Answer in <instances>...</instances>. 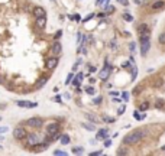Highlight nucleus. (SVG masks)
<instances>
[{
    "label": "nucleus",
    "mask_w": 165,
    "mask_h": 156,
    "mask_svg": "<svg viewBox=\"0 0 165 156\" xmlns=\"http://www.w3.org/2000/svg\"><path fill=\"white\" fill-rule=\"evenodd\" d=\"M106 10H107V12H113L114 7H113V6H106Z\"/></svg>",
    "instance_id": "obj_45"
},
{
    "label": "nucleus",
    "mask_w": 165,
    "mask_h": 156,
    "mask_svg": "<svg viewBox=\"0 0 165 156\" xmlns=\"http://www.w3.org/2000/svg\"><path fill=\"white\" fill-rule=\"evenodd\" d=\"M0 149H2V145H0Z\"/></svg>",
    "instance_id": "obj_52"
},
{
    "label": "nucleus",
    "mask_w": 165,
    "mask_h": 156,
    "mask_svg": "<svg viewBox=\"0 0 165 156\" xmlns=\"http://www.w3.org/2000/svg\"><path fill=\"white\" fill-rule=\"evenodd\" d=\"M110 74H112V67H109V64L106 62L104 68H103L101 71L99 72V78H100V80H103V81H106L107 78L110 77Z\"/></svg>",
    "instance_id": "obj_3"
},
{
    "label": "nucleus",
    "mask_w": 165,
    "mask_h": 156,
    "mask_svg": "<svg viewBox=\"0 0 165 156\" xmlns=\"http://www.w3.org/2000/svg\"><path fill=\"white\" fill-rule=\"evenodd\" d=\"M109 2H110V0H101V3H104V4H107ZM101 3H100V4H101Z\"/></svg>",
    "instance_id": "obj_48"
},
{
    "label": "nucleus",
    "mask_w": 165,
    "mask_h": 156,
    "mask_svg": "<svg viewBox=\"0 0 165 156\" xmlns=\"http://www.w3.org/2000/svg\"><path fill=\"white\" fill-rule=\"evenodd\" d=\"M85 91H87V94H91V95L96 93V90L93 87H87V90H85Z\"/></svg>",
    "instance_id": "obj_33"
},
{
    "label": "nucleus",
    "mask_w": 165,
    "mask_h": 156,
    "mask_svg": "<svg viewBox=\"0 0 165 156\" xmlns=\"http://www.w3.org/2000/svg\"><path fill=\"white\" fill-rule=\"evenodd\" d=\"M133 117H135L136 120H143L146 117V114H145V113H143V114H139V111H133Z\"/></svg>",
    "instance_id": "obj_19"
},
{
    "label": "nucleus",
    "mask_w": 165,
    "mask_h": 156,
    "mask_svg": "<svg viewBox=\"0 0 165 156\" xmlns=\"http://www.w3.org/2000/svg\"><path fill=\"white\" fill-rule=\"evenodd\" d=\"M57 65H58V58H57V56H51V58L46 59V68L54 69Z\"/></svg>",
    "instance_id": "obj_9"
},
{
    "label": "nucleus",
    "mask_w": 165,
    "mask_h": 156,
    "mask_svg": "<svg viewBox=\"0 0 165 156\" xmlns=\"http://www.w3.org/2000/svg\"><path fill=\"white\" fill-rule=\"evenodd\" d=\"M129 49H130V52H135V49H136V44H135V42H132V44L129 45Z\"/></svg>",
    "instance_id": "obj_36"
},
{
    "label": "nucleus",
    "mask_w": 165,
    "mask_h": 156,
    "mask_svg": "<svg viewBox=\"0 0 165 156\" xmlns=\"http://www.w3.org/2000/svg\"><path fill=\"white\" fill-rule=\"evenodd\" d=\"M143 136H145V132L140 130V129H136V130L132 132V133H129L128 136H125L123 143H125V145H135V143H138Z\"/></svg>",
    "instance_id": "obj_1"
},
{
    "label": "nucleus",
    "mask_w": 165,
    "mask_h": 156,
    "mask_svg": "<svg viewBox=\"0 0 165 156\" xmlns=\"http://www.w3.org/2000/svg\"><path fill=\"white\" fill-rule=\"evenodd\" d=\"M35 147H36V149H35V152H39V150L42 152V150H45L46 145H38V143H36V145H35Z\"/></svg>",
    "instance_id": "obj_23"
},
{
    "label": "nucleus",
    "mask_w": 165,
    "mask_h": 156,
    "mask_svg": "<svg viewBox=\"0 0 165 156\" xmlns=\"http://www.w3.org/2000/svg\"><path fill=\"white\" fill-rule=\"evenodd\" d=\"M16 104L19 107H23V109H35L36 107V103H32V101H26V100H20V101H16Z\"/></svg>",
    "instance_id": "obj_6"
},
{
    "label": "nucleus",
    "mask_w": 165,
    "mask_h": 156,
    "mask_svg": "<svg viewBox=\"0 0 165 156\" xmlns=\"http://www.w3.org/2000/svg\"><path fill=\"white\" fill-rule=\"evenodd\" d=\"M87 119H88V120H91L93 123H97V121H99V119H97V117H94L93 114H87Z\"/></svg>",
    "instance_id": "obj_28"
},
{
    "label": "nucleus",
    "mask_w": 165,
    "mask_h": 156,
    "mask_svg": "<svg viewBox=\"0 0 165 156\" xmlns=\"http://www.w3.org/2000/svg\"><path fill=\"white\" fill-rule=\"evenodd\" d=\"M112 146V140L110 139H104V147H110Z\"/></svg>",
    "instance_id": "obj_32"
},
{
    "label": "nucleus",
    "mask_w": 165,
    "mask_h": 156,
    "mask_svg": "<svg viewBox=\"0 0 165 156\" xmlns=\"http://www.w3.org/2000/svg\"><path fill=\"white\" fill-rule=\"evenodd\" d=\"M122 18L125 19L126 22H133V16L129 15V13H123V16H122Z\"/></svg>",
    "instance_id": "obj_21"
},
{
    "label": "nucleus",
    "mask_w": 165,
    "mask_h": 156,
    "mask_svg": "<svg viewBox=\"0 0 165 156\" xmlns=\"http://www.w3.org/2000/svg\"><path fill=\"white\" fill-rule=\"evenodd\" d=\"M125 111H126V105L123 104L122 107H119V110H117V114H119V116H122V114H123Z\"/></svg>",
    "instance_id": "obj_27"
},
{
    "label": "nucleus",
    "mask_w": 165,
    "mask_h": 156,
    "mask_svg": "<svg viewBox=\"0 0 165 156\" xmlns=\"http://www.w3.org/2000/svg\"><path fill=\"white\" fill-rule=\"evenodd\" d=\"M149 48H151V44H149V40H145V42H140V55H145L148 54V51H149Z\"/></svg>",
    "instance_id": "obj_10"
},
{
    "label": "nucleus",
    "mask_w": 165,
    "mask_h": 156,
    "mask_svg": "<svg viewBox=\"0 0 165 156\" xmlns=\"http://www.w3.org/2000/svg\"><path fill=\"white\" fill-rule=\"evenodd\" d=\"M100 3H101V0H96V4H97V6H99Z\"/></svg>",
    "instance_id": "obj_49"
},
{
    "label": "nucleus",
    "mask_w": 165,
    "mask_h": 156,
    "mask_svg": "<svg viewBox=\"0 0 165 156\" xmlns=\"http://www.w3.org/2000/svg\"><path fill=\"white\" fill-rule=\"evenodd\" d=\"M107 133H109L107 129H100V130L97 132V136H96V137H97V140H104V139H107Z\"/></svg>",
    "instance_id": "obj_11"
},
{
    "label": "nucleus",
    "mask_w": 165,
    "mask_h": 156,
    "mask_svg": "<svg viewBox=\"0 0 165 156\" xmlns=\"http://www.w3.org/2000/svg\"><path fill=\"white\" fill-rule=\"evenodd\" d=\"M94 16H96V15H94V13H90V15H88V16H87V18H85V19H84V22H87V20H90V19H93V18H94Z\"/></svg>",
    "instance_id": "obj_39"
},
{
    "label": "nucleus",
    "mask_w": 165,
    "mask_h": 156,
    "mask_svg": "<svg viewBox=\"0 0 165 156\" xmlns=\"http://www.w3.org/2000/svg\"><path fill=\"white\" fill-rule=\"evenodd\" d=\"M155 107H156V109H164V107H165V101L162 100V98H158L156 101H155Z\"/></svg>",
    "instance_id": "obj_17"
},
{
    "label": "nucleus",
    "mask_w": 165,
    "mask_h": 156,
    "mask_svg": "<svg viewBox=\"0 0 165 156\" xmlns=\"http://www.w3.org/2000/svg\"><path fill=\"white\" fill-rule=\"evenodd\" d=\"M3 139H4V137H3V136H0V142H2V140H3Z\"/></svg>",
    "instance_id": "obj_50"
},
{
    "label": "nucleus",
    "mask_w": 165,
    "mask_h": 156,
    "mask_svg": "<svg viewBox=\"0 0 165 156\" xmlns=\"http://www.w3.org/2000/svg\"><path fill=\"white\" fill-rule=\"evenodd\" d=\"M145 30H148V25L146 23H142V25H139V28H138V32H145Z\"/></svg>",
    "instance_id": "obj_22"
},
{
    "label": "nucleus",
    "mask_w": 165,
    "mask_h": 156,
    "mask_svg": "<svg viewBox=\"0 0 165 156\" xmlns=\"http://www.w3.org/2000/svg\"><path fill=\"white\" fill-rule=\"evenodd\" d=\"M101 153H103V150H97V152H93L91 156H100Z\"/></svg>",
    "instance_id": "obj_41"
},
{
    "label": "nucleus",
    "mask_w": 165,
    "mask_h": 156,
    "mask_svg": "<svg viewBox=\"0 0 165 156\" xmlns=\"http://www.w3.org/2000/svg\"><path fill=\"white\" fill-rule=\"evenodd\" d=\"M149 38H151V33L148 32V30H145V32H140V42L149 40Z\"/></svg>",
    "instance_id": "obj_14"
},
{
    "label": "nucleus",
    "mask_w": 165,
    "mask_h": 156,
    "mask_svg": "<svg viewBox=\"0 0 165 156\" xmlns=\"http://www.w3.org/2000/svg\"><path fill=\"white\" fill-rule=\"evenodd\" d=\"M36 25L39 26L41 29H44L45 25H46V16H41V18H36Z\"/></svg>",
    "instance_id": "obj_12"
},
{
    "label": "nucleus",
    "mask_w": 165,
    "mask_h": 156,
    "mask_svg": "<svg viewBox=\"0 0 165 156\" xmlns=\"http://www.w3.org/2000/svg\"><path fill=\"white\" fill-rule=\"evenodd\" d=\"M80 83H81V81H78V80H74V81H73V84H74V87H77V88L80 87Z\"/></svg>",
    "instance_id": "obj_42"
},
{
    "label": "nucleus",
    "mask_w": 165,
    "mask_h": 156,
    "mask_svg": "<svg viewBox=\"0 0 165 156\" xmlns=\"http://www.w3.org/2000/svg\"><path fill=\"white\" fill-rule=\"evenodd\" d=\"M55 101H57V103H61V97H59V95H57V97H55Z\"/></svg>",
    "instance_id": "obj_47"
},
{
    "label": "nucleus",
    "mask_w": 165,
    "mask_h": 156,
    "mask_svg": "<svg viewBox=\"0 0 165 156\" xmlns=\"http://www.w3.org/2000/svg\"><path fill=\"white\" fill-rule=\"evenodd\" d=\"M0 120H2V117H0Z\"/></svg>",
    "instance_id": "obj_53"
},
{
    "label": "nucleus",
    "mask_w": 165,
    "mask_h": 156,
    "mask_svg": "<svg viewBox=\"0 0 165 156\" xmlns=\"http://www.w3.org/2000/svg\"><path fill=\"white\" fill-rule=\"evenodd\" d=\"M51 51H52V55H55V56L61 54V51H62V45H61L59 40H55L54 44H52V49H51Z\"/></svg>",
    "instance_id": "obj_7"
},
{
    "label": "nucleus",
    "mask_w": 165,
    "mask_h": 156,
    "mask_svg": "<svg viewBox=\"0 0 165 156\" xmlns=\"http://www.w3.org/2000/svg\"><path fill=\"white\" fill-rule=\"evenodd\" d=\"M165 6V2L164 0H158V2H155L154 4H152V9H155V10H156V9H161V7H164Z\"/></svg>",
    "instance_id": "obj_15"
},
{
    "label": "nucleus",
    "mask_w": 165,
    "mask_h": 156,
    "mask_svg": "<svg viewBox=\"0 0 165 156\" xmlns=\"http://www.w3.org/2000/svg\"><path fill=\"white\" fill-rule=\"evenodd\" d=\"M159 44H162V45L165 44V32L159 35Z\"/></svg>",
    "instance_id": "obj_31"
},
{
    "label": "nucleus",
    "mask_w": 165,
    "mask_h": 156,
    "mask_svg": "<svg viewBox=\"0 0 165 156\" xmlns=\"http://www.w3.org/2000/svg\"><path fill=\"white\" fill-rule=\"evenodd\" d=\"M73 78H74V74H73V72H70V74H68V77H67V81H65V84H70Z\"/></svg>",
    "instance_id": "obj_30"
},
{
    "label": "nucleus",
    "mask_w": 165,
    "mask_h": 156,
    "mask_svg": "<svg viewBox=\"0 0 165 156\" xmlns=\"http://www.w3.org/2000/svg\"><path fill=\"white\" fill-rule=\"evenodd\" d=\"M70 19L75 20V22H80V15H74V16H70Z\"/></svg>",
    "instance_id": "obj_37"
},
{
    "label": "nucleus",
    "mask_w": 165,
    "mask_h": 156,
    "mask_svg": "<svg viewBox=\"0 0 165 156\" xmlns=\"http://www.w3.org/2000/svg\"><path fill=\"white\" fill-rule=\"evenodd\" d=\"M139 109L142 110V111H145V110H148V109H149V103H148V101L142 103V104H140V107H139Z\"/></svg>",
    "instance_id": "obj_25"
},
{
    "label": "nucleus",
    "mask_w": 165,
    "mask_h": 156,
    "mask_svg": "<svg viewBox=\"0 0 165 156\" xmlns=\"http://www.w3.org/2000/svg\"><path fill=\"white\" fill-rule=\"evenodd\" d=\"M59 140H61L62 145H68V143H70V136H68V134H61Z\"/></svg>",
    "instance_id": "obj_16"
},
{
    "label": "nucleus",
    "mask_w": 165,
    "mask_h": 156,
    "mask_svg": "<svg viewBox=\"0 0 165 156\" xmlns=\"http://www.w3.org/2000/svg\"><path fill=\"white\" fill-rule=\"evenodd\" d=\"M83 126V129H85V130H88V132H94L96 130V127L93 126V124H88V123H83L81 124Z\"/></svg>",
    "instance_id": "obj_18"
},
{
    "label": "nucleus",
    "mask_w": 165,
    "mask_h": 156,
    "mask_svg": "<svg viewBox=\"0 0 165 156\" xmlns=\"http://www.w3.org/2000/svg\"><path fill=\"white\" fill-rule=\"evenodd\" d=\"M162 150H164V152H165V146H164V147H162Z\"/></svg>",
    "instance_id": "obj_51"
},
{
    "label": "nucleus",
    "mask_w": 165,
    "mask_h": 156,
    "mask_svg": "<svg viewBox=\"0 0 165 156\" xmlns=\"http://www.w3.org/2000/svg\"><path fill=\"white\" fill-rule=\"evenodd\" d=\"M26 129L22 126H18L15 127V130H13V136H15V139H18V140H22V139L26 137Z\"/></svg>",
    "instance_id": "obj_2"
},
{
    "label": "nucleus",
    "mask_w": 165,
    "mask_h": 156,
    "mask_svg": "<svg viewBox=\"0 0 165 156\" xmlns=\"http://www.w3.org/2000/svg\"><path fill=\"white\" fill-rule=\"evenodd\" d=\"M73 153H74V155H81V153H84V149L81 147V146H77V147H73Z\"/></svg>",
    "instance_id": "obj_20"
},
{
    "label": "nucleus",
    "mask_w": 165,
    "mask_h": 156,
    "mask_svg": "<svg viewBox=\"0 0 165 156\" xmlns=\"http://www.w3.org/2000/svg\"><path fill=\"white\" fill-rule=\"evenodd\" d=\"M122 97H123L125 101H128V100H129V93H126V91H125V93H122Z\"/></svg>",
    "instance_id": "obj_38"
},
{
    "label": "nucleus",
    "mask_w": 165,
    "mask_h": 156,
    "mask_svg": "<svg viewBox=\"0 0 165 156\" xmlns=\"http://www.w3.org/2000/svg\"><path fill=\"white\" fill-rule=\"evenodd\" d=\"M83 77H84V75H83V72H78V74H77V77H75V80L81 81V80H83Z\"/></svg>",
    "instance_id": "obj_40"
},
{
    "label": "nucleus",
    "mask_w": 165,
    "mask_h": 156,
    "mask_svg": "<svg viewBox=\"0 0 165 156\" xmlns=\"http://www.w3.org/2000/svg\"><path fill=\"white\" fill-rule=\"evenodd\" d=\"M136 75H138V68L135 67V64H133V71H132V80H135Z\"/></svg>",
    "instance_id": "obj_29"
},
{
    "label": "nucleus",
    "mask_w": 165,
    "mask_h": 156,
    "mask_svg": "<svg viewBox=\"0 0 165 156\" xmlns=\"http://www.w3.org/2000/svg\"><path fill=\"white\" fill-rule=\"evenodd\" d=\"M42 123H44V121H42L41 117H30V119L26 121V124H29L30 127H41Z\"/></svg>",
    "instance_id": "obj_5"
},
{
    "label": "nucleus",
    "mask_w": 165,
    "mask_h": 156,
    "mask_svg": "<svg viewBox=\"0 0 165 156\" xmlns=\"http://www.w3.org/2000/svg\"><path fill=\"white\" fill-rule=\"evenodd\" d=\"M54 155H55V156H67L68 153H67L65 150H55Z\"/></svg>",
    "instance_id": "obj_24"
},
{
    "label": "nucleus",
    "mask_w": 165,
    "mask_h": 156,
    "mask_svg": "<svg viewBox=\"0 0 165 156\" xmlns=\"http://www.w3.org/2000/svg\"><path fill=\"white\" fill-rule=\"evenodd\" d=\"M46 132H48L49 136H54L55 133H58V132H59V124L58 123H51L49 126H48Z\"/></svg>",
    "instance_id": "obj_8"
},
{
    "label": "nucleus",
    "mask_w": 165,
    "mask_h": 156,
    "mask_svg": "<svg viewBox=\"0 0 165 156\" xmlns=\"http://www.w3.org/2000/svg\"><path fill=\"white\" fill-rule=\"evenodd\" d=\"M61 35H62V30H58V32L55 33V38L58 39V38H61Z\"/></svg>",
    "instance_id": "obj_44"
},
{
    "label": "nucleus",
    "mask_w": 165,
    "mask_h": 156,
    "mask_svg": "<svg viewBox=\"0 0 165 156\" xmlns=\"http://www.w3.org/2000/svg\"><path fill=\"white\" fill-rule=\"evenodd\" d=\"M126 153H128L126 150H119V152H117V155H126Z\"/></svg>",
    "instance_id": "obj_46"
},
{
    "label": "nucleus",
    "mask_w": 165,
    "mask_h": 156,
    "mask_svg": "<svg viewBox=\"0 0 165 156\" xmlns=\"http://www.w3.org/2000/svg\"><path fill=\"white\" fill-rule=\"evenodd\" d=\"M46 81H48V78H46V77H44V78H42L41 81H38V84H36V85H38V87H44Z\"/></svg>",
    "instance_id": "obj_26"
},
{
    "label": "nucleus",
    "mask_w": 165,
    "mask_h": 156,
    "mask_svg": "<svg viewBox=\"0 0 165 156\" xmlns=\"http://www.w3.org/2000/svg\"><path fill=\"white\" fill-rule=\"evenodd\" d=\"M7 130H9V129H7V127H4V126H3V127H0V133H6Z\"/></svg>",
    "instance_id": "obj_43"
},
{
    "label": "nucleus",
    "mask_w": 165,
    "mask_h": 156,
    "mask_svg": "<svg viewBox=\"0 0 165 156\" xmlns=\"http://www.w3.org/2000/svg\"><path fill=\"white\" fill-rule=\"evenodd\" d=\"M101 100H103V98L99 95V97H96L94 100H93V103H94V104H100V103H101Z\"/></svg>",
    "instance_id": "obj_35"
},
{
    "label": "nucleus",
    "mask_w": 165,
    "mask_h": 156,
    "mask_svg": "<svg viewBox=\"0 0 165 156\" xmlns=\"http://www.w3.org/2000/svg\"><path fill=\"white\" fill-rule=\"evenodd\" d=\"M26 143H28V146H35L36 143H39V136L35 133L26 134Z\"/></svg>",
    "instance_id": "obj_4"
},
{
    "label": "nucleus",
    "mask_w": 165,
    "mask_h": 156,
    "mask_svg": "<svg viewBox=\"0 0 165 156\" xmlns=\"http://www.w3.org/2000/svg\"><path fill=\"white\" fill-rule=\"evenodd\" d=\"M33 15H35V18H41V16H46V13H45V9L35 7L33 9Z\"/></svg>",
    "instance_id": "obj_13"
},
{
    "label": "nucleus",
    "mask_w": 165,
    "mask_h": 156,
    "mask_svg": "<svg viewBox=\"0 0 165 156\" xmlns=\"http://www.w3.org/2000/svg\"><path fill=\"white\" fill-rule=\"evenodd\" d=\"M117 2L122 4V6H125V7H126V6H129V0H117Z\"/></svg>",
    "instance_id": "obj_34"
}]
</instances>
